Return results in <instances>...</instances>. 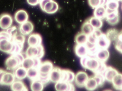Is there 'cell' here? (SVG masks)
<instances>
[{
  "instance_id": "obj_9",
  "label": "cell",
  "mask_w": 122,
  "mask_h": 91,
  "mask_svg": "<svg viewBox=\"0 0 122 91\" xmlns=\"http://www.w3.org/2000/svg\"><path fill=\"white\" fill-rule=\"evenodd\" d=\"M106 19L107 23L112 25H114L117 24L120 20L118 10L113 11H107Z\"/></svg>"
},
{
  "instance_id": "obj_41",
  "label": "cell",
  "mask_w": 122,
  "mask_h": 91,
  "mask_svg": "<svg viewBox=\"0 0 122 91\" xmlns=\"http://www.w3.org/2000/svg\"><path fill=\"white\" fill-rule=\"evenodd\" d=\"M6 72V71L5 70L2 69L0 68V84H1L2 78H3V76Z\"/></svg>"
},
{
  "instance_id": "obj_1",
  "label": "cell",
  "mask_w": 122,
  "mask_h": 91,
  "mask_svg": "<svg viewBox=\"0 0 122 91\" xmlns=\"http://www.w3.org/2000/svg\"><path fill=\"white\" fill-rule=\"evenodd\" d=\"M80 63L82 66L86 69L96 73L99 67L101 62L96 57L87 56L81 58Z\"/></svg>"
},
{
  "instance_id": "obj_18",
  "label": "cell",
  "mask_w": 122,
  "mask_h": 91,
  "mask_svg": "<svg viewBox=\"0 0 122 91\" xmlns=\"http://www.w3.org/2000/svg\"><path fill=\"white\" fill-rule=\"evenodd\" d=\"M75 54L78 57L81 58L88 56L89 52L85 45H76L75 48Z\"/></svg>"
},
{
  "instance_id": "obj_11",
  "label": "cell",
  "mask_w": 122,
  "mask_h": 91,
  "mask_svg": "<svg viewBox=\"0 0 122 91\" xmlns=\"http://www.w3.org/2000/svg\"><path fill=\"white\" fill-rule=\"evenodd\" d=\"M34 29L33 24L31 21H27L21 24L19 28L20 33L24 35H30Z\"/></svg>"
},
{
  "instance_id": "obj_16",
  "label": "cell",
  "mask_w": 122,
  "mask_h": 91,
  "mask_svg": "<svg viewBox=\"0 0 122 91\" xmlns=\"http://www.w3.org/2000/svg\"><path fill=\"white\" fill-rule=\"evenodd\" d=\"M95 56L100 62L105 63L109 59L110 53L107 49H99Z\"/></svg>"
},
{
  "instance_id": "obj_25",
  "label": "cell",
  "mask_w": 122,
  "mask_h": 91,
  "mask_svg": "<svg viewBox=\"0 0 122 91\" xmlns=\"http://www.w3.org/2000/svg\"><path fill=\"white\" fill-rule=\"evenodd\" d=\"M39 76L40 73L38 68L34 67L27 70V77L31 81L39 79Z\"/></svg>"
},
{
  "instance_id": "obj_44",
  "label": "cell",
  "mask_w": 122,
  "mask_h": 91,
  "mask_svg": "<svg viewBox=\"0 0 122 91\" xmlns=\"http://www.w3.org/2000/svg\"></svg>"
},
{
  "instance_id": "obj_29",
  "label": "cell",
  "mask_w": 122,
  "mask_h": 91,
  "mask_svg": "<svg viewBox=\"0 0 122 91\" xmlns=\"http://www.w3.org/2000/svg\"><path fill=\"white\" fill-rule=\"evenodd\" d=\"M44 84L39 79L32 81L30 84L31 90L33 91H42L44 89Z\"/></svg>"
},
{
  "instance_id": "obj_5",
  "label": "cell",
  "mask_w": 122,
  "mask_h": 91,
  "mask_svg": "<svg viewBox=\"0 0 122 91\" xmlns=\"http://www.w3.org/2000/svg\"><path fill=\"white\" fill-rule=\"evenodd\" d=\"M13 23L12 16L8 14H4L0 16V28L7 30L10 28Z\"/></svg>"
},
{
  "instance_id": "obj_15",
  "label": "cell",
  "mask_w": 122,
  "mask_h": 91,
  "mask_svg": "<svg viewBox=\"0 0 122 91\" xmlns=\"http://www.w3.org/2000/svg\"><path fill=\"white\" fill-rule=\"evenodd\" d=\"M42 38L41 35L38 34H30L28 39V43L29 46H37L41 45Z\"/></svg>"
},
{
  "instance_id": "obj_21",
  "label": "cell",
  "mask_w": 122,
  "mask_h": 91,
  "mask_svg": "<svg viewBox=\"0 0 122 91\" xmlns=\"http://www.w3.org/2000/svg\"><path fill=\"white\" fill-rule=\"evenodd\" d=\"M15 70L14 76L18 80L21 81L27 77V70L22 66L19 67Z\"/></svg>"
},
{
  "instance_id": "obj_43",
  "label": "cell",
  "mask_w": 122,
  "mask_h": 91,
  "mask_svg": "<svg viewBox=\"0 0 122 91\" xmlns=\"http://www.w3.org/2000/svg\"><path fill=\"white\" fill-rule=\"evenodd\" d=\"M113 0L117 1H119L120 0Z\"/></svg>"
},
{
  "instance_id": "obj_33",
  "label": "cell",
  "mask_w": 122,
  "mask_h": 91,
  "mask_svg": "<svg viewBox=\"0 0 122 91\" xmlns=\"http://www.w3.org/2000/svg\"><path fill=\"white\" fill-rule=\"evenodd\" d=\"M119 5V2L113 0H109L106 4V9L107 11H113L118 10Z\"/></svg>"
},
{
  "instance_id": "obj_28",
  "label": "cell",
  "mask_w": 122,
  "mask_h": 91,
  "mask_svg": "<svg viewBox=\"0 0 122 91\" xmlns=\"http://www.w3.org/2000/svg\"><path fill=\"white\" fill-rule=\"evenodd\" d=\"M112 83L114 88L117 90L122 89V74L118 73L112 79Z\"/></svg>"
},
{
  "instance_id": "obj_7",
  "label": "cell",
  "mask_w": 122,
  "mask_h": 91,
  "mask_svg": "<svg viewBox=\"0 0 122 91\" xmlns=\"http://www.w3.org/2000/svg\"><path fill=\"white\" fill-rule=\"evenodd\" d=\"M13 48V43L11 40L0 38V51L10 54Z\"/></svg>"
},
{
  "instance_id": "obj_46",
  "label": "cell",
  "mask_w": 122,
  "mask_h": 91,
  "mask_svg": "<svg viewBox=\"0 0 122 91\" xmlns=\"http://www.w3.org/2000/svg\"></svg>"
},
{
  "instance_id": "obj_27",
  "label": "cell",
  "mask_w": 122,
  "mask_h": 91,
  "mask_svg": "<svg viewBox=\"0 0 122 91\" xmlns=\"http://www.w3.org/2000/svg\"><path fill=\"white\" fill-rule=\"evenodd\" d=\"M120 33L119 31L115 29H110L107 31L106 36L107 38L112 41H116L119 36Z\"/></svg>"
},
{
  "instance_id": "obj_4",
  "label": "cell",
  "mask_w": 122,
  "mask_h": 91,
  "mask_svg": "<svg viewBox=\"0 0 122 91\" xmlns=\"http://www.w3.org/2000/svg\"><path fill=\"white\" fill-rule=\"evenodd\" d=\"M38 68L40 73L39 76H49V74L54 68L53 65L51 62L46 61L41 63Z\"/></svg>"
},
{
  "instance_id": "obj_30",
  "label": "cell",
  "mask_w": 122,
  "mask_h": 91,
  "mask_svg": "<svg viewBox=\"0 0 122 91\" xmlns=\"http://www.w3.org/2000/svg\"><path fill=\"white\" fill-rule=\"evenodd\" d=\"M88 20L95 29H100L103 25L102 19L94 16L91 17Z\"/></svg>"
},
{
  "instance_id": "obj_2",
  "label": "cell",
  "mask_w": 122,
  "mask_h": 91,
  "mask_svg": "<svg viewBox=\"0 0 122 91\" xmlns=\"http://www.w3.org/2000/svg\"><path fill=\"white\" fill-rule=\"evenodd\" d=\"M25 58L20 53L11 54L5 61V66L9 70H14L21 65Z\"/></svg>"
},
{
  "instance_id": "obj_37",
  "label": "cell",
  "mask_w": 122,
  "mask_h": 91,
  "mask_svg": "<svg viewBox=\"0 0 122 91\" xmlns=\"http://www.w3.org/2000/svg\"><path fill=\"white\" fill-rule=\"evenodd\" d=\"M97 37L94 34L92 33V34L88 36L87 41L92 44H97Z\"/></svg>"
},
{
  "instance_id": "obj_26",
  "label": "cell",
  "mask_w": 122,
  "mask_h": 91,
  "mask_svg": "<svg viewBox=\"0 0 122 91\" xmlns=\"http://www.w3.org/2000/svg\"><path fill=\"white\" fill-rule=\"evenodd\" d=\"M99 86L97 81L94 77L89 78L84 87L87 91H93L97 89Z\"/></svg>"
},
{
  "instance_id": "obj_22",
  "label": "cell",
  "mask_w": 122,
  "mask_h": 91,
  "mask_svg": "<svg viewBox=\"0 0 122 91\" xmlns=\"http://www.w3.org/2000/svg\"><path fill=\"white\" fill-rule=\"evenodd\" d=\"M62 81L72 83L74 81L75 75L71 71L62 69Z\"/></svg>"
},
{
  "instance_id": "obj_24",
  "label": "cell",
  "mask_w": 122,
  "mask_h": 91,
  "mask_svg": "<svg viewBox=\"0 0 122 91\" xmlns=\"http://www.w3.org/2000/svg\"><path fill=\"white\" fill-rule=\"evenodd\" d=\"M95 30V29L90 24L88 20L83 23L81 28L82 33L84 34L87 36L92 34Z\"/></svg>"
},
{
  "instance_id": "obj_13",
  "label": "cell",
  "mask_w": 122,
  "mask_h": 91,
  "mask_svg": "<svg viewBox=\"0 0 122 91\" xmlns=\"http://www.w3.org/2000/svg\"><path fill=\"white\" fill-rule=\"evenodd\" d=\"M55 89L57 91H74L75 87L71 83L64 81H60L56 83Z\"/></svg>"
},
{
  "instance_id": "obj_20",
  "label": "cell",
  "mask_w": 122,
  "mask_h": 91,
  "mask_svg": "<svg viewBox=\"0 0 122 91\" xmlns=\"http://www.w3.org/2000/svg\"><path fill=\"white\" fill-rule=\"evenodd\" d=\"M107 15V9L105 6L100 5L95 9L94 15L100 19L106 18Z\"/></svg>"
},
{
  "instance_id": "obj_45",
  "label": "cell",
  "mask_w": 122,
  "mask_h": 91,
  "mask_svg": "<svg viewBox=\"0 0 122 91\" xmlns=\"http://www.w3.org/2000/svg\"></svg>"
},
{
  "instance_id": "obj_42",
  "label": "cell",
  "mask_w": 122,
  "mask_h": 91,
  "mask_svg": "<svg viewBox=\"0 0 122 91\" xmlns=\"http://www.w3.org/2000/svg\"><path fill=\"white\" fill-rule=\"evenodd\" d=\"M119 37H120V38H122V32L120 33L119 36Z\"/></svg>"
},
{
  "instance_id": "obj_8",
  "label": "cell",
  "mask_w": 122,
  "mask_h": 91,
  "mask_svg": "<svg viewBox=\"0 0 122 91\" xmlns=\"http://www.w3.org/2000/svg\"><path fill=\"white\" fill-rule=\"evenodd\" d=\"M62 69L58 68H54L49 74V81L53 83H58L62 80Z\"/></svg>"
},
{
  "instance_id": "obj_40",
  "label": "cell",
  "mask_w": 122,
  "mask_h": 91,
  "mask_svg": "<svg viewBox=\"0 0 122 91\" xmlns=\"http://www.w3.org/2000/svg\"><path fill=\"white\" fill-rule=\"evenodd\" d=\"M50 0H41V1L39 4H40V6H41V10H43L45 4H46L47 2L49 1Z\"/></svg>"
},
{
  "instance_id": "obj_3",
  "label": "cell",
  "mask_w": 122,
  "mask_h": 91,
  "mask_svg": "<svg viewBox=\"0 0 122 91\" xmlns=\"http://www.w3.org/2000/svg\"><path fill=\"white\" fill-rule=\"evenodd\" d=\"M44 54V48L41 45L37 46H29L26 52L27 57L37 58L40 59L43 57Z\"/></svg>"
},
{
  "instance_id": "obj_32",
  "label": "cell",
  "mask_w": 122,
  "mask_h": 91,
  "mask_svg": "<svg viewBox=\"0 0 122 91\" xmlns=\"http://www.w3.org/2000/svg\"><path fill=\"white\" fill-rule=\"evenodd\" d=\"M21 65L23 67L27 70L34 67L35 61L34 58L26 57L24 58Z\"/></svg>"
},
{
  "instance_id": "obj_17",
  "label": "cell",
  "mask_w": 122,
  "mask_h": 91,
  "mask_svg": "<svg viewBox=\"0 0 122 91\" xmlns=\"http://www.w3.org/2000/svg\"><path fill=\"white\" fill-rule=\"evenodd\" d=\"M15 77L14 74L6 71L2 78L1 85L11 86L15 81Z\"/></svg>"
},
{
  "instance_id": "obj_10",
  "label": "cell",
  "mask_w": 122,
  "mask_h": 91,
  "mask_svg": "<svg viewBox=\"0 0 122 91\" xmlns=\"http://www.w3.org/2000/svg\"><path fill=\"white\" fill-rule=\"evenodd\" d=\"M58 9V4L53 0H51L45 4L42 10L46 13L51 14L56 13Z\"/></svg>"
},
{
  "instance_id": "obj_19",
  "label": "cell",
  "mask_w": 122,
  "mask_h": 91,
  "mask_svg": "<svg viewBox=\"0 0 122 91\" xmlns=\"http://www.w3.org/2000/svg\"><path fill=\"white\" fill-rule=\"evenodd\" d=\"M119 73L117 71L112 67H107L103 75L105 80L109 82H112V79L116 75Z\"/></svg>"
},
{
  "instance_id": "obj_23",
  "label": "cell",
  "mask_w": 122,
  "mask_h": 91,
  "mask_svg": "<svg viewBox=\"0 0 122 91\" xmlns=\"http://www.w3.org/2000/svg\"><path fill=\"white\" fill-rule=\"evenodd\" d=\"M10 86L11 89L12 91H24L28 90L24 83L21 80L15 81Z\"/></svg>"
},
{
  "instance_id": "obj_14",
  "label": "cell",
  "mask_w": 122,
  "mask_h": 91,
  "mask_svg": "<svg viewBox=\"0 0 122 91\" xmlns=\"http://www.w3.org/2000/svg\"><path fill=\"white\" fill-rule=\"evenodd\" d=\"M111 43L105 34L103 33L97 38V45L99 49H108Z\"/></svg>"
},
{
  "instance_id": "obj_12",
  "label": "cell",
  "mask_w": 122,
  "mask_h": 91,
  "mask_svg": "<svg viewBox=\"0 0 122 91\" xmlns=\"http://www.w3.org/2000/svg\"><path fill=\"white\" fill-rule=\"evenodd\" d=\"M29 15L27 12L23 9L17 11L14 15V19L16 23L21 24L28 21Z\"/></svg>"
},
{
  "instance_id": "obj_31",
  "label": "cell",
  "mask_w": 122,
  "mask_h": 91,
  "mask_svg": "<svg viewBox=\"0 0 122 91\" xmlns=\"http://www.w3.org/2000/svg\"><path fill=\"white\" fill-rule=\"evenodd\" d=\"M87 38L88 36L83 33H79L75 36V43L77 45H85L87 42Z\"/></svg>"
},
{
  "instance_id": "obj_34",
  "label": "cell",
  "mask_w": 122,
  "mask_h": 91,
  "mask_svg": "<svg viewBox=\"0 0 122 91\" xmlns=\"http://www.w3.org/2000/svg\"><path fill=\"white\" fill-rule=\"evenodd\" d=\"M25 40V36L24 35L21 34H18V35L16 34L14 37H13L12 41L14 43L24 44Z\"/></svg>"
},
{
  "instance_id": "obj_36",
  "label": "cell",
  "mask_w": 122,
  "mask_h": 91,
  "mask_svg": "<svg viewBox=\"0 0 122 91\" xmlns=\"http://www.w3.org/2000/svg\"><path fill=\"white\" fill-rule=\"evenodd\" d=\"M115 41V47L116 49L122 54V38L119 37Z\"/></svg>"
},
{
  "instance_id": "obj_39",
  "label": "cell",
  "mask_w": 122,
  "mask_h": 91,
  "mask_svg": "<svg viewBox=\"0 0 122 91\" xmlns=\"http://www.w3.org/2000/svg\"><path fill=\"white\" fill-rule=\"evenodd\" d=\"M93 33L97 37V38L103 34L99 29H95Z\"/></svg>"
},
{
  "instance_id": "obj_6",
  "label": "cell",
  "mask_w": 122,
  "mask_h": 91,
  "mask_svg": "<svg viewBox=\"0 0 122 91\" xmlns=\"http://www.w3.org/2000/svg\"><path fill=\"white\" fill-rule=\"evenodd\" d=\"M89 78L86 72L82 71L79 72L75 75L74 81L75 84L79 87H84Z\"/></svg>"
},
{
  "instance_id": "obj_35",
  "label": "cell",
  "mask_w": 122,
  "mask_h": 91,
  "mask_svg": "<svg viewBox=\"0 0 122 91\" xmlns=\"http://www.w3.org/2000/svg\"><path fill=\"white\" fill-rule=\"evenodd\" d=\"M88 2L89 5L93 8L102 5L101 0H88Z\"/></svg>"
},
{
  "instance_id": "obj_38",
  "label": "cell",
  "mask_w": 122,
  "mask_h": 91,
  "mask_svg": "<svg viewBox=\"0 0 122 91\" xmlns=\"http://www.w3.org/2000/svg\"><path fill=\"white\" fill-rule=\"evenodd\" d=\"M41 0H27V3L31 6H36L39 4Z\"/></svg>"
}]
</instances>
